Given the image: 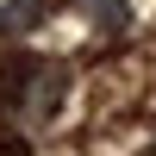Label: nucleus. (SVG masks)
I'll list each match as a JSON object with an SVG mask.
<instances>
[{
  "mask_svg": "<svg viewBox=\"0 0 156 156\" xmlns=\"http://www.w3.org/2000/svg\"><path fill=\"white\" fill-rule=\"evenodd\" d=\"M69 100V62L56 56H12L0 69V112L19 125L56 119V106Z\"/></svg>",
  "mask_w": 156,
  "mask_h": 156,
  "instance_id": "1",
  "label": "nucleus"
},
{
  "mask_svg": "<svg viewBox=\"0 0 156 156\" xmlns=\"http://www.w3.org/2000/svg\"><path fill=\"white\" fill-rule=\"evenodd\" d=\"M44 19V0H0V37H25Z\"/></svg>",
  "mask_w": 156,
  "mask_h": 156,
  "instance_id": "2",
  "label": "nucleus"
},
{
  "mask_svg": "<svg viewBox=\"0 0 156 156\" xmlns=\"http://www.w3.org/2000/svg\"><path fill=\"white\" fill-rule=\"evenodd\" d=\"M81 12L100 25V31H125V19H131V6H125V0H81Z\"/></svg>",
  "mask_w": 156,
  "mask_h": 156,
  "instance_id": "3",
  "label": "nucleus"
},
{
  "mask_svg": "<svg viewBox=\"0 0 156 156\" xmlns=\"http://www.w3.org/2000/svg\"><path fill=\"white\" fill-rule=\"evenodd\" d=\"M0 156H25V150H19V144H0Z\"/></svg>",
  "mask_w": 156,
  "mask_h": 156,
  "instance_id": "4",
  "label": "nucleus"
}]
</instances>
